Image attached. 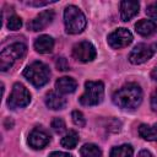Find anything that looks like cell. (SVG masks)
<instances>
[{
	"instance_id": "cell-1",
	"label": "cell",
	"mask_w": 157,
	"mask_h": 157,
	"mask_svg": "<svg viewBox=\"0 0 157 157\" xmlns=\"http://www.w3.org/2000/svg\"><path fill=\"white\" fill-rule=\"evenodd\" d=\"M113 102L120 108L135 109L142 102V90L137 83L129 82L114 93Z\"/></svg>"
},
{
	"instance_id": "cell-2",
	"label": "cell",
	"mask_w": 157,
	"mask_h": 157,
	"mask_svg": "<svg viewBox=\"0 0 157 157\" xmlns=\"http://www.w3.org/2000/svg\"><path fill=\"white\" fill-rule=\"evenodd\" d=\"M64 23L67 33L77 34L85 29L86 17L78 7L74 5H69L65 7V11H64Z\"/></svg>"
},
{
	"instance_id": "cell-3",
	"label": "cell",
	"mask_w": 157,
	"mask_h": 157,
	"mask_svg": "<svg viewBox=\"0 0 157 157\" xmlns=\"http://www.w3.org/2000/svg\"><path fill=\"white\" fill-rule=\"evenodd\" d=\"M23 76L37 88L44 86L50 77L49 67L42 61H33L23 70Z\"/></svg>"
},
{
	"instance_id": "cell-4",
	"label": "cell",
	"mask_w": 157,
	"mask_h": 157,
	"mask_svg": "<svg viewBox=\"0 0 157 157\" xmlns=\"http://www.w3.org/2000/svg\"><path fill=\"white\" fill-rule=\"evenodd\" d=\"M104 97V85L102 81H86L85 92L80 97V103L82 105H97L103 101Z\"/></svg>"
},
{
	"instance_id": "cell-5",
	"label": "cell",
	"mask_w": 157,
	"mask_h": 157,
	"mask_svg": "<svg viewBox=\"0 0 157 157\" xmlns=\"http://www.w3.org/2000/svg\"><path fill=\"white\" fill-rule=\"evenodd\" d=\"M27 47L23 43H13L5 48L0 54V69L1 71L9 70L16 61L25 58Z\"/></svg>"
},
{
	"instance_id": "cell-6",
	"label": "cell",
	"mask_w": 157,
	"mask_h": 157,
	"mask_svg": "<svg viewBox=\"0 0 157 157\" xmlns=\"http://www.w3.org/2000/svg\"><path fill=\"white\" fill-rule=\"evenodd\" d=\"M157 50V44L156 43H139L137 45H135V48L130 52L129 54V61L131 64H142L145 61H147L148 59H151Z\"/></svg>"
},
{
	"instance_id": "cell-7",
	"label": "cell",
	"mask_w": 157,
	"mask_h": 157,
	"mask_svg": "<svg viewBox=\"0 0 157 157\" xmlns=\"http://www.w3.org/2000/svg\"><path fill=\"white\" fill-rule=\"evenodd\" d=\"M29 102H31V94L28 90L20 82L15 83L12 87L11 94L7 99V105L11 109H16V108H23L28 105Z\"/></svg>"
},
{
	"instance_id": "cell-8",
	"label": "cell",
	"mask_w": 157,
	"mask_h": 157,
	"mask_svg": "<svg viewBox=\"0 0 157 157\" xmlns=\"http://www.w3.org/2000/svg\"><path fill=\"white\" fill-rule=\"evenodd\" d=\"M96 54L97 52H96L94 45L87 40L78 42L72 47V56L76 60H80L82 63L92 61L96 58Z\"/></svg>"
},
{
	"instance_id": "cell-9",
	"label": "cell",
	"mask_w": 157,
	"mask_h": 157,
	"mask_svg": "<svg viewBox=\"0 0 157 157\" xmlns=\"http://www.w3.org/2000/svg\"><path fill=\"white\" fill-rule=\"evenodd\" d=\"M108 44L113 49H120L128 47L132 42V34L126 28H118L108 36Z\"/></svg>"
},
{
	"instance_id": "cell-10",
	"label": "cell",
	"mask_w": 157,
	"mask_h": 157,
	"mask_svg": "<svg viewBox=\"0 0 157 157\" xmlns=\"http://www.w3.org/2000/svg\"><path fill=\"white\" fill-rule=\"evenodd\" d=\"M50 141V136L47 134L45 130L40 128H34L28 135V144L34 150H40L45 147Z\"/></svg>"
},
{
	"instance_id": "cell-11",
	"label": "cell",
	"mask_w": 157,
	"mask_h": 157,
	"mask_svg": "<svg viewBox=\"0 0 157 157\" xmlns=\"http://www.w3.org/2000/svg\"><path fill=\"white\" fill-rule=\"evenodd\" d=\"M54 20V11L53 10H45L43 12H40L39 15H37L29 23H28V28L32 31H42L44 28H47Z\"/></svg>"
},
{
	"instance_id": "cell-12",
	"label": "cell",
	"mask_w": 157,
	"mask_h": 157,
	"mask_svg": "<svg viewBox=\"0 0 157 157\" xmlns=\"http://www.w3.org/2000/svg\"><path fill=\"white\" fill-rule=\"evenodd\" d=\"M55 88L60 94H67V93H72L75 92V90L77 88V82L69 76H63L60 78L56 80L55 82Z\"/></svg>"
},
{
	"instance_id": "cell-13",
	"label": "cell",
	"mask_w": 157,
	"mask_h": 157,
	"mask_svg": "<svg viewBox=\"0 0 157 157\" xmlns=\"http://www.w3.org/2000/svg\"><path fill=\"white\" fill-rule=\"evenodd\" d=\"M45 104H47L48 108H50L53 110H59V109H63L66 105V99L59 92L50 91L45 96Z\"/></svg>"
},
{
	"instance_id": "cell-14",
	"label": "cell",
	"mask_w": 157,
	"mask_h": 157,
	"mask_svg": "<svg viewBox=\"0 0 157 157\" xmlns=\"http://www.w3.org/2000/svg\"><path fill=\"white\" fill-rule=\"evenodd\" d=\"M140 4L137 1H121L120 2V16L123 21L131 20L139 12Z\"/></svg>"
},
{
	"instance_id": "cell-15",
	"label": "cell",
	"mask_w": 157,
	"mask_h": 157,
	"mask_svg": "<svg viewBox=\"0 0 157 157\" xmlns=\"http://www.w3.org/2000/svg\"><path fill=\"white\" fill-rule=\"evenodd\" d=\"M54 48V39L50 36L43 34L34 40V49L40 54H48Z\"/></svg>"
},
{
	"instance_id": "cell-16",
	"label": "cell",
	"mask_w": 157,
	"mask_h": 157,
	"mask_svg": "<svg viewBox=\"0 0 157 157\" xmlns=\"http://www.w3.org/2000/svg\"><path fill=\"white\" fill-rule=\"evenodd\" d=\"M135 29L140 36L148 37L157 31V25L151 20H140L135 25Z\"/></svg>"
},
{
	"instance_id": "cell-17",
	"label": "cell",
	"mask_w": 157,
	"mask_h": 157,
	"mask_svg": "<svg viewBox=\"0 0 157 157\" xmlns=\"http://www.w3.org/2000/svg\"><path fill=\"white\" fill-rule=\"evenodd\" d=\"M139 135L147 141H157V124H141L139 128Z\"/></svg>"
},
{
	"instance_id": "cell-18",
	"label": "cell",
	"mask_w": 157,
	"mask_h": 157,
	"mask_svg": "<svg viewBox=\"0 0 157 157\" xmlns=\"http://www.w3.org/2000/svg\"><path fill=\"white\" fill-rule=\"evenodd\" d=\"M77 142H78V134L75 130H70L69 132H66V135L60 141L61 146L65 148H69V150L75 148Z\"/></svg>"
},
{
	"instance_id": "cell-19",
	"label": "cell",
	"mask_w": 157,
	"mask_h": 157,
	"mask_svg": "<svg viewBox=\"0 0 157 157\" xmlns=\"http://www.w3.org/2000/svg\"><path fill=\"white\" fill-rule=\"evenodd\" d=\"M81 157H102L101 148L94 144H85L80 150Z\"/></svg>"
},
{
	"instance_id": "cell-20",
	"label": "cell",
	"mask_w": 157,
	"mask_h": 157,
	"mask_svg": "<svg viewBox=\"0 0 157 157\" xmlns=\"http://www.w3.org/2000/svg\"><path fill=\"white\" fill-rule=\"evenodd\" d=\"M134 150L130 145H121L113 147L110 151V157H132Z\"/></svg>"
},
{
	"instance_id": "cell-21",
	"label": "cell",
	"mask_w": 157,
	"mask_h": 157,
	"mask_svg": "<svg viewBox=\"0 0 157 157\" xmlns=\"http://www.w3.org/2000/svg\"><path fill=\"white\" fill-rule=\"evenodd\" d=\"M22 26V20L21 17H18L17 15H12L9 17L7 20V28L11 29V31H17L20 29Z\"/></svg>"
},
{
	"instance_id": "cell-22",
	"label": "cell",
	"mask_w": 157,
	"mask_h": 157,
	"mask_svg": "<svg viewBox=\"0 0 157 157\" xmlns=\"http://www.w3.org/2000/svg\"><path fill=\"white\" fill-rule=\"evenodd\" d=\"M71 118H72V121H74L75 125L80 126V128L86 125V118L83 117V114L80 110H74L71 113Z\"/></svg>"
},
{
	"instance_id": "cell-23",
	"label": "cell",
	"mask_w": 157,
	"mask_h": 157,
	"mask_svg": "<svg viewBox=\"0 0 157 157\" xmlns=\"http://www.w3.org/2000/svg\"><path fill=\"white\" fill-rule=\"evenodd\" d=\"M65 121L61 118H54L52 120V129L56 132V134H61L65 130Z\"/></svg>"
},
{
	"instance_id": "cell-24",
	"label": "cell",
	"mask_w": 157,
	"mask_h": 157,
	"mask_svg": "<svg viewBox=\"0 0 157 157\" xmlns=\"http://www.w3.org/2000/svg\"><path fill=\"white\" fill-rule=\"evenodd\" d=\"M146 13H147V16H150L151 18L157 20V1H155V2H152V4H150V5H147V7H146Z\"/></svg>"
},
{
	"instance_id": "cell-25",
	"label": "cell",
	"mask_w": 157,
	"mask_h": 157,
	"mask_svg": "<svg viewBox=\"0 0 157 157\" xmlns=\"http://www.w3.org/2000/svg\"><path fill=\"white\" fill-rule=\"evenodd\" d=\"M55 65H56V69L60 70V71H65V70L69 69V63H67V60L64 56L58 58L56 61H55Z\"/></svg>"
},
{
	"instance_id": "cell-26",
	"label": "cell",
	"mask_w": 157,
	"mask_h": 157,
	"mask_svg": "<svg viewBox=\"0 0 157 157\" xmlns=\"http://www.w3.org/2000/svg\"><path fill=\"white\" fill-rule=\"evenodd\" d=\"M151 108L153 112H157V88L151 94Z\"/></svg>"
},
{
	"instance_id": "cell-27",
	"label": "cell",
	"mask_w": 157,
	"mask_h": 157,
	"mask_svg": "<svg viewBox=\"0 0 157 157\" xmlns=\"http://www.w3.org/2000/svg\"><path fill=\"white\" fill-rule=\"evenodd\" d=\"M49 157H72V156L69 155V153H65V152L55 151V152H52V153L49 155Z\"/></svg>"
},
{
	"instance_id": "cell-28",
	"label": "cell",
	"mask_w": 157,
	"mask_h": 157,
	"mask_svg": "<svg viewBox=\"0 0 157 157\" xmlns=\"http://www.w3.org/2000/svg\"><path fill=\"white\" fill-rule=\"evenodd\" d=\"M137 157H152V155H151V152L147 151V150H141V151L139 152Z\"/></svg>"
},
{
	"instance_id": "cell-29",
	"label": "cell",
	"mask_w": 157,
	"mask_h": 157,
	"mask_svg": "<svg viewBox=\"0 0 157 157\" xmlns=\"http://www.w3.org/2000/svg\"><path fill=\"white\" fill-rule=\"evenodd\" d=\"M151 77H152L155 81H157V66L151 71Z\"/></svg>"
}]
</instances>
